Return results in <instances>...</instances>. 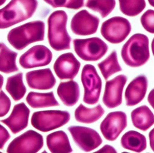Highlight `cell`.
<instances>
[{
  "instance_id": "6da1fadb",
  "label": "cell",
  "mask_w": 154,
  "mask_h": 153,
  "mask_svg": "<svg viewBox=\"0 0 154 153\" xmlns=\"http://www.w3.org/2000/svg\"><path fill=\"white\" fill-rule=\"evenodd\" d=\"M38 6L37 0H11L0 9V29H7L29 19Z\"/></svg>"
},
{
  "instance_id": "9c48e42d",
  "label": "cell",
  "mask_w": 154,
  "mask_h": 153,
  "mask_svg": "<svg viewBox=\"0 0 154 153\" xmlns=\"http://www.w3.org/2000/svg\"><path fill=\"white\" fill-rule=\"evenodd\" d=\"M43 145V136L36 131L29 130L14 138L8 145L6 152L37 153Z\"/></svg>"
},
{
  "instance_id": "8992f818",
  "label": "cell",
  "mask_w": 154,
  "mask_h": 153,
  "mask_svg": "<svg viewBox=\"0 0 154 153\" xmlns=\"http://www.w3.org/2000/svg\"><path fill=\"white\" fill-rule=\"evenodd\" d=\"M74 50L82 60L94 62L101 59L107 52L108 46L97 37L86 39H75L73 41Z\"/></svg>"
},
{
  "instance_id": "e575fe53",
  "label": "cell",
  "mask_w": 154,
  "mask_h": 153,
  "mask_svg": "<svg viewBox=\"0 0 154 153\" xmlns=\"http://www.w3.org/2000/svg\"><path fill=\"white\" fill-rule=\"evenodd\" d=\"M149 137L150 146L154 152V128L150 131Z\"/></svg>"
},
{
  "instance_id": "7402d4cb",
  "label": "cell",
  "mask_w": 154,
  "mask_h": 153,
  "mask_svg": "<svg viewBox=\"0 0 154 153\" xmlns=\"http://www.w3.org/2000/svg\"><path fill=\"white\" fill-rule=\"evenodd\" d=\"M26 101L28 105L33 109L44 108L60 106L53 91L47 93L31 91L27 95Z\"/></svg>"
},
{
  "instance_id": "f546056e",
  "label": "cell",
  "mask_w": 154,
  "mask_h": 153,
  "mask_svg": "<svg viewBox=\"0 0 154 153\" xmlns=\"http://www.w3.org/2000/svg\"><path fill=\"white\" fill-rule=\"evenodd\" d=\"M53 8L65 7L78 10L84 5V0H43Z\"/></svg>"
},
{
  "instance_id": "74e56055",
  "label": "cell",
  "mask_w": 154,
  "mask_h": 153,
  "mask_svg": "<svg viewBox=\"0 0 154 153\" xmlns=\"http://www.w3.org/2000/svg\"><path fill=\"white\" fill-rule=\"evenodd\" d=\"M151 46H152V52L153 55L154 57V38L152 41Z\"/></svg>"
},
{
  "instance_id": "2e32d148",
  "label": "cell",
  "mask_w": 154,
  "mask_h": 153,
  "mask_svg": "<svg viewBox=\"0 0 154 153\" xmlns=\"http://www.w3.org/2000/svg\"><path fill=\"white\" fill-rule=\"evenodd\" d=\"M30 114L29 109L22 102L15 105L10 115L1 122L7 126L13 134H16L28 127Z\"/></svg>"
},
{
  "instance_id": "603a6c76",
  "label": "cell",
  "mask_w": 154,
  "mask_h": 153,
  "mask_svg": "<svg viewBox=\"0 0 154 153\" xmlns=\"http://www.w3.org/2000/svg\"><path fill=\"white\" fill-rule=\"evenodd\" d=\"M105 113L104 108L100 104L93 108H89L81 104L75 110V119L82 124H93L99 120Z\"/></svg>"
},
{
  "instance_id": "9a60e30c",
  "label": "cell",
  "mask_w": 154,
  "mask_h": 153,
  "mask_svg": "<svg viewBox=\"0 0 154 153\" xmlns=\"http://www.w3.org/2000/svg\"><path fill=\"white\" fill-rule=\"evenodd\" d=\"M81 63L71 52L64 53L56 60L53 66L55 74L60 80H72L79 73Z\"/></svg>"
},
{
  "instance_id": "d4e9b609",
  "label": "cell",
  "mask_w": 154,
  "mask_h": 153,
  "mask_svg": "<svg viewBox=\"0 0 154 153\" xmlns=\"http://www.w3.org/2000/svg\"><path fill=\"white\" fill-rule=\"evenodd\" d=\"M18 53L9 48L5 44L0 43V72L9 74L19 70L16 65Z\"/></svg>"
},
{
  "instance_id": "ac0fdd59",
  "label": "cell",
  "mask_w": 154,
  "mask_h": 153,
  "mask_svg": "<svg viewBox=\"0 0 154 153\" xmlns=\"http://www.w3.org/2000/svg\"><path fill=\"white\" fill-rule=\"evenodd\" d=\"M148 88V80L145 75H139L128 84L125 92V98L128 106L139 104L144 98Z\"/></svg>"
},
{
  "instance_id": "83f0119b",
  "label": "cell",
  "mask_w": 154,
  "mask_h": 153,
  "mask_svg": "<svg viewBox=\"0 0 154 153\" xmlns=\"http://www.w3.org/2000/svg\"><path fill=\"white\" fill-rule=\"evenodd\" d=\"M119 9L123 14L129 17L139 15L145 9V0H119Z\"/></svg>"
},
{
  "instance_id": "7c38bea8",
  "label": "cell",
  "mask_w": 154,
  "mask_h": 153,
  "mask_svg": "<svg viewBox=\"0 0 154 153\" xmlns=\"http://www.w3.org/2000/svg\"><path fill=\"white\" fill-rule=\"evenodd\" d=\"M52 57V53L48 48L44 45H36L20 56L19 64L24 69L46 66L50 64Z\"/></svg>"
},
{
  "instance_id": "d6986e66",
  "label": "cell",
  "mask_w": 154,
  "mask_h": 153,
  "mask_svg": "<svg viewBox=\"0 0 154 153\" xmlns=\"http://www.w3.org/2000/svg\"><path fill=\"white\" fill-rule=\"evenodd\" d=\"M57 94L65 106H74L79 99V86L75 81L61 82L57 89Z\"/></svg>"
},
{
  "instance_id": "4fadbf2b",
  "label": "cell",
  "mask_w": 154,
  "mask_h": 153,
  "mask_svg": "<svg viewBox=\"0 0 154 153\" xmlns=\"http://www.w3.org/2000/svg\"><path fill=\"white\" fill-rule=\"evenodd\" d=\"M127 80L125 75H120L106 82L102 101L107 108L114 109L121 105L123 90Z\"/></svg>"
},
{
  "instance_id": "1f68e13d",
  "label": "cell",
  "mask_w": 154,
  "mask_h": 153,
  "mask_svg": "<svg viewBox=\"0 0 154 153\" xmlns=\"http://www.w3.org/2000/svg\"><path fill=\"white\" fill-rule=\"evenodd\" d=\"M11 102L10 98L3 90L0 91V118L8 114L11 109Z\"/></svg>"
},
{
  "instance_id": "d6a6232c",
  "label": "cell",
  "mask_w": 154,
  "mask_h": 153,
  "mask_svg": "<svg viewBox=\"0 0 154 153\" xmlns=\"http://www.w3.org/2000/svg\"><path fill=\"white\" fill-rule=\"evenodd\" d=\"M11 135L7 129L0 124V150H2L7 141L11 138Z\"/></svg>"
},
{
  "instance_id": "f35d334b",
  "label": "cell",
  "mask_w": 154,
  "mask_h": 153,
  "mask_svg": "<svg viewBox=\"0 0 154 153\" xmlns=\"http://www.w3.org/2000/svg\"><path fill=\"white\" fill-rule=\"evenodd\" d=\"M148 2L151 6L154 7V0H148Z\"/></svg>"
},
{
  "instance_id": "e0dca14e",
  "label": "cell",
  "mask_w": 154,
  "mask_h": 153,
  "mask_svg": "<svg viewBox=\"0 0 154 153\" xmlns=\"http://www.w3.org/2000/svg\"><path fill=\"white\" fill-rule=\"evenodd\" d=\"M26 80L30 88L38 90H48L53 88L57 80L50 68L38 69L27 72Z\"/></svg>"
},
{
  "instance_id": "8fae6325",
  "label": "cell",
  "mask_w": 154,
  "mask_h": 153,
  "mask_svg": "<svg viewBox=\"0 0 154 153\" xmlns=\"http://www.w3.org/2000/svg\"><path fill=\"white\" fill-rule=\"evenodd\" d=\"M127 126V117L123 111L109 113L100 126L105 139L109 142L116 141Z\"/></svg>"
},
{
  "instance_id": "8d00e7d4",
  "label": "cell",
  "mask_w": 154,
  "mask_h": 153,
  "mask_svg": "<svg viewBox=\"0 0 154 153\" xmlns=\"http://www.w3.org/2000/svg\"><path fill=\"white\" fill-rule=\"evenodd\" d=\"M4 80V79L3 76L0 74V90L2 87L3 85Z\"/></svg>"
},
{
  "instance_id": "484cf974",
  "label": "cell",
  "mask_w": 154,
  "mask_h": 153,
  "mask_svg": "<svg viewBox=\"0 0 154 153\" xmlns=\"http://www.w3.org/2000/svg\"><path fill=\"white\" fill-rule=\"evenodd\" d=\"M5 88L14 101L22 99L27 92V88L23 82V74L20 73L9 77Z\"/></svg>"
},
{
  "instance_id": "4316f807",
  "label": "cell",
  "mask_w": 154,
  "mask_h": 153,
  "mask_svg": "<svg viewBox=\"0 0 154 153\" xmlns=\"http://www.w3.org/2000/svg\"><path fill=\"white\" fill-rule=\"evenodd\" d=\"M97 66L106 80L112 75L122 70L119 63L117 53L116 50L112 51L102 62L98 63Z\"/></svg>"
},
{
  "instance_id": "ba28073f",
  "label": "cell",
  "mask_w": 154,
  "mask_h": 153,
  "mask_svg": "<svg viewBox=\"0 0 154 153\" xmlns=\"http://www.w3.org/2000/svg\"><path fill=\"white\" fill-rule=\"evenodd\" d=\"M131 30L132 26L128 20L120 16H115L102 23L100 33L109 43L117 44L124 41Z\"/></svg>"
},
{
  "instance_id": "30bf717a",
  "label": "cell",
  "mask_w": 154,
  "mask_h": 153,
  "mask_svg": "<svg viewBox=\"0 0 154 153\" xmlns=\"http://www.w3.org/2000/svg\"><path fill=\"white\" fill-rule=\"evenodd\" d=\"M76 145L83 151L89 152L99 147L103 140L97 132L92 128L80 126L68 128Z\"/></svg>"
},
{
  "instance_id": "cb8c5ba5",
  "label": "cell",
  "mask_w": 154,
  "mask_h": 153,
  "mask_svg": "<svg viewBox=\"0 0 154 153\" xmlns=\"http://www.w3.org/2000/svg\"><path fill=\"white\" fill-rule=\"evenodd\" d=\"M120 143L124 149L137 153L142 152L147 146L145 136L133 130L126 133L121 137Z\"/></svg>"
},
{
  "instance_id": "5bb4252c",
  "label": "cell",
  "mask_w": 154,
  "mask_h": 153,
  "mask_svg": "<svg viewBox=\"0 0 154 153\" xmlns=\"http://www.w3.org/2000/svg\"><path fill=\"white\" fill-rule=\"evenodd\" d=\"M99 18L87 10L78 12L71 20L70 27L73 33L79 36H88L96 33L100 23Z\"/></svg>"
},
{
  "instance_id": "d590c367",
  "label": "cell",
  "mask_w": 154,
  "mask_h": 153,
  "mask_svg": "<svg viewBox=\"0 0 154 153\" xmlns=\"http://www.w3.org/2000/svg\"><path fill=\"white\" fill-rule=\"evenodd\" d=\"M147 99L149 104L154 109V88L149 93Z\"/></svg>"
},
{
  "instance_id": "3957f363",
  "label": "cell",
  "mask_w": 154,
  "mask_h": 153,
  "mask_svg": "<svg viewBox=\"0 0 154 153\" xmlns=\"http://www.w3.org/2000/svg\"><path fill=\"white\" fill-rule=\"evenodd\" d=\"M45 29L42 21L30 22L12 29L7 35V40L14 49L21 50L31 43L44 40Z\"/></svg>"
},
{
  "instance_id": "277c9868",
  "label": "cell",
  "mask_w": 154,
  "mask_h": 153,
  "mask_svg": "<svg viewBox=\"0 0 154 153\" xmlns=\"http://www.w3.org/2000/svg\"><path fill=\"white\" fill-rule=\"evenodd\" d=\"M68 15L64 11H55L48 18V40L57 51L70 49L71 38L66 29Z\"/></svg>"
},
{
  "instance_id": "ab89813d",
  "label": "cell",
  "mask_w": 154,
  "mask_h": 153,
  "mask_svg": "<svg viewBox=\"0 0 154 153\" xmlns=\"http://www.w3.org/2000/svg\"><path fill=\"white\" fill-rule=\"evenodd\" d=\"M6 1V0H0V6L4 4Z\"/></svg>"
},
{
  "instance_id": "ffe728a7",
  "label": "cell",
  "mask_w": 154,
  "mask_h": 153,
  "mask_svg": "<svg viewBox=\"0 0 154 153\" xmlns=\"http://www.w3.org/2000/svg\"><path fill=\"white\" fill-rule=\"evenodd\" d=\"M47 147L52 153H69L73 152L67 134L63 131H57L48 135Z\"/></svg>"
},
{
  "instance_id": "5b68a950",
  "label": "cell",
  "mask_w": 154,
  "mask_h": 153,
  "mask_svg": "<svg viewBox=\"0 0 154 153\" xmlns=\"http://www.w3.org/2000/svg\"><path fill=\"white\" fill-rule=\"evenodd\" d=\"M71 115L67 111L59 110L37 111L32 114L31 124L35 129L48 133L62 127L70 120Z\"/></svg>"
},
{
  "instance_id": "44dd1931",
  "label": "cell",
  "mask_w": 154,
  "mask_h": 153,
  "mask_svg": "<svg viewBox=\"0 0 154 153\" xmlns=\"http://www.w3.org/2000/svg\"><path fill=\"white\" fill-rule=\"evenodd\" d=\"M131 117L134 126L144 132L154 124V114L147 106H141L134 109Z\"/></svg>"
},
{
  "instance_id": "f1b7e54d",
  "label": "cell",
  "mask_w": 154,
  "mask_h": 153,
  "mask_svg": "<svg viewBox=\"0 0 154 153\" xmlns=\"http://www.w3.org/2000/svg\"><path fill=\"white\" fill-rule=\"evenodd\" d=\"M86 7L99 13L102 18H106L114 10L116 0H87Z\"/></svg>"
},
{
  "instance_id": "7a4b0ae2",
  "label": "cell",
  "mask_w": 154,
  "mask_h": 153,
  "mask_svg": "<svg viewBox=\"0 0 154 153\" xmlns=\"http://www.w3.org/2000/svg\"><path fill=\"white\" fill-rule=\"evenodd\" d=\"M121 55L128 66L136 68L143 66L150 57L148 37L139 33L131 36L122 47Z\"/></svg>"
},
{
  "instance_id": "4dcf8cb0",
  "label": "cell",
  "mask_w": 154,
  "mask_h": 153,
  "mask_svg": "<svg viewBox=\"0 0 154 153\" xmlns=\"http://www.w3.org/2000/svg\"><path fill=\"white\" fill-rule=\"evenodd\" d=\"M141 24L146 31L154 34V10H147L141 16Z\"/></svg>"
},
{
  "instance_id": "836d02e7",
  "label": "cell",
  "mask_w": 154,
  "mask_h": 153,
  "mask_svg": "<svg viewBox=\"0 0 154 153\" xmlns=\"http://www.w3.org/2000/svg\"><path fill=\"white\" fill-rule=\"evenodd\" d=\"M94 153H116L117 151L113 146L108 145H106L102 148Z\"/></svg>"
},
{
  "instance_id": "52a82bcc",
  "label": "cell",
  "mask_w": 154,
  "mask_h": 153,
  "mask_svg": "<svg viewBox=\"0 0 154 153\" xmlns=\"http://www.w3.org/2000/svg\"><path fill=\"white\" fill-rule=\"evenodd\" d=\"M81 80L84 88L83 102L89 105L97 104L101 94L102 81L94 66L87 64L83 66Z\"/></svg>"
}]
</instances>
